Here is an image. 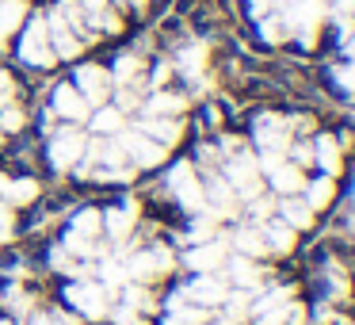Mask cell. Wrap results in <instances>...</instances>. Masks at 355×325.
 <instances>
[{"mask_svg":"<svg viewBox=\"0 0 355 325\" xmlns=\"http://www.w3.org/2000/svg\"><path fill=\"white\" fill-rule=\"evenodd\" d=\"M321 16H324V4L321 0H294L291 8H286V27H294L298 31V39L306 42H313V35H317V24H321Z\"/></svg>","mask_w":355,"mask_h":325,"instance_id":"obj_1","label":"cell"},{"mask_svg":"<svg viewBox=\"0 0 355 325\" xmlns=\"http://www.w3.org/2000/svg\"><path fill=\"white\" fill-rule=\"evenodd\" d=\"M65 299L69 306H77L85 317H107V291L100 283H69L65 287Z\"/></svg>","mask_w":355,"mask_h":325,"instance_id":"obj_2","label":"cell"},{"mask_svg":"<svg viewBox=\"0 0 355 325\" xmlns=\"http://www.w3.org/2000/svg\"><path fill=\"white\" fill-rule=\"evenodd\" d=\"M19 58L31 65H50L54 62V47H50V31H46V19H35L31 27H27L24 42H19Z\"/></svg>","mask_w":355,"mask_h":325,"instance_id":"obj_3","label":"cell"},{"mask_svg":"<svg viewBox=\"0 0 355 325\" xmlns=\"http://www.w3.org/2000/svg\"><path fill=\"white\" fill-rule=\"evenodd\" d=\"M256 146L260 153H286V142H291V131L279 115H260L256 119Z\"/></svg>","mask_w":355,"mask_h":325,"instance_id":"obj_4","label":"cell"},{"mask_svg":"<svg viewBox=\"0 0 355 325\" xmlns=\"http://www.w3.org/2000/svg\"><path fill=\"white\" fill-rule=\"evenodd\" d=\"M168 188L176 192V199L184 203L187 210H199L202 203V184H199V176L191 172V165H176V169L168 172Z\"/></svg>","mask_w":355,"mask_h":325,"instance_id":"obj_5","label":"cell"},{"mask_svg":"<svg viewBox=\"0 0 355 325\" xmlns=\"http://www.w3.org/2000/svg\"><path fill=\"white\" fill-rule=\"evenodd\" d=\"M225 180H230V188H237L241 195H260V165L252 161V157H230V165H225Z\"/></svg>","mask_w":355,"mask_h":325,"instance_id":"obj_6","label":"cell"},{"mask_svg":"<svg viewBox=\"0 0 355 325\" xmlns=\"http://www.w3.org/2000/svg\"><path fill=\"white\" fill-rule=\"evenodd\" d=\"M119 146H123V153L130 157V161L138 165H161L164 161V146H157L153 138H146L141 131H130V134H119Z\"/></svg>","mask_w":355,"mask_h":325,"instance_id":"obj_7","label":"cell"},{"mask_svg":"<svg viewBox=\"0 0 355 325\" xmlns=\"http://www.w3.org/2000/svg\"><path fill=\"white\" fill-rule=\"evenodd\" d=\"M168 268H172L168 249L153 245V249H146V253L130 256V264H126V276H130V279H153V276H161V272H168Z\"/></svg>","mask_w":355,"mask_h":325,"instance_id":"obj_8","label":"cell"},{"mask_svg":"<svg viewBox=\"0 0 355 325\" xmlns=\"http://www.w3.org/2000/svg\"><path fill=\"white\" fill-rule=\"evenodd\" d=\"M80 153H85V134L80 131L54 134V142H50V161H54V169H73L80 161Z\"/></svg>","mask_w":355,"mask_h":325,"instance_id":"obj_9","label":"cell"},{"mask_svg":"<svg viewBox=\"0 0 355 325\" xmlns=\"http://www.w3.org/2000/svg\"><path fill=\"white\" fill-rule=\"evenodd\" d=\"M77 92L85 96L88 103L107 100V92H111V73L100 69V65H80V69H77Z\"/></svg>","mask_w":355,"mask_h":325,"instance_id":"obj_10","label":"cell"},{"mask_svg":"<svg viewBox=\"0 0 355 325\" xmlns=\"http://www.w3.org/2000/svg\"><path fill=\"white\" fill-rule=\"evenodd\" d=\"M184 294L191 302H199V306H214V302H222L225 294H230V287H225L222 279H214L210 272H202L199 279H191V283L184 287Z\"/></svg>","mask_w":355,"mask_h":325,"instance_id":"obj_11","label":"cell"},{"mask_svg":"<svg viewBox=\"0 0 355 325\" xmlns=\"http://www.w3.org/2000/svg\"><path fill=\"white\" fill-rule=\"evenodd\" d=\"M54 111H58V115H65L69 123H77V119L88 115V100L77 92V85H58V92H54Z\"/></svg>","mask_w":355,"mask_h":325,"instance_id":"obj_12","label":"cell"},{"mask_svg":"<svg viewBox=\"0 0 355 325\" xmlns=\"http://www.w3.org/2000/svg\"><path fill=\"white\" fill-rule=\"evenodd\" d=\"M46 31H50V39H54V54H62V58H77L80 54V39L69 31V24H65L62 12H58V16H50Z\"/></svg>","mask_w":355,"mask_h":325,"instance_id":"obj_13","label":"cell"},{"mask_svg":"<svg viewBox=\"0 0 355 325\" xmlns=\"http://www.w3.org/2000/svg\"><path fill=\"white\" fill-rule=\"evenodd\" d=\"M138 131L146 134V138H153L157 146H164V149L180 138V123H176V119H168V115H149Z\"/></svg>","mask_w":355,"mask_h":325,"instance_id":"obj_14","label":"cell"},{"mask_svg":"<svg viewBox=\"0 0 355 325\" xmlns=\"http://www.w3.org/2000/svg\"><path fill=\"white\" fill-rule=\"evenodd\" d=\"M263 249L268 253H291L294 249V230L283 222V218H271V222H263Z\"/></svg>","mask_w":355,"mask_h":325,"instance_id":"obj_15","label":"cell"},{"mask_svg":"<svg viewBox=\"0 0 355 325\" xmlns=\"http://www.w3.org/2000/svg\"><path fill=\"white\" fill-rule=\"evenodd\" d=\"M302 322V306L298 302H279L256 314V325H298Z\"/></svg>","mask_w":355,"mask_h":325,"instance_id":"obj_16","label":"cell"},{"mask_svg":"<svg viewBox=\"0 0 355 325\" xmlns=\"http://www.w3.org/2000/svg\"><path fill=\"white\" fill-rule=\"evenodd\" d=\"M271 188H275V192H283V195L302 192V188H306L302 169H298V165H291V161H283L279 169H271Z\"/></svg>","mask_w":355,"mask_h":325,"instance_id":"obj_17","label":"cell"},{"mask_svg":"<svg viewBox=\"0 0 355 325\" xmlns=\"http://www.w3.org/2000/svg\"><path fill=\"white\" fill-rule=\"evenodd\" d=\"M279 215H283V222L291 226V230H306V226H313V210H309L306 199H291V195H286L283 207H279Z\"/></svg>","mask_w":355,"mask_h":325,"instance_id":"obj_18","label":"cell"},{"mask_svg":"<svg viewBox=\"0 0 355 325\" xmlns=\"http://www.w3.org/2000/svg\"><path fill=\"white\" fill-rule=\"evenodd\" d=\"M187 264H191V272H214L218 264H222V245L218 241H210V245H195L191 253H187Z\"/></svg>","mask_w":355,"mask_h":325,"instance_id":"obj_19","label":"cell"},{"mask_svg":"<svg viewBox=\"0 0 355 325\" xmlns=\"http://www.w3.org/2000/svg\"><path fill=\"white\" fill-rule=\"evenodd\" d=\"M134 215H138V203L126 199L119 210H107V215H103V226H107L115 238H126V233H130V226H134Z\"/></svg>","mask_w":355,"mask_h":325,"instance_id":"obj_20","label":"cell"},{"mask_svg":"<svg viewBox=\"0 0 355 325\" xmlns=\"http://www.w3.org/2000/svg\"><path fill=\"white\" fill-rule=\"evenodd\" d=\"M260 276H263V272L256 268L248 256H233V260H230V279L237 287H245V291H248V287H260Z\"/></svg>","mask_w":355,"mask_h":325,"instance_id":"obj_21","label":"cell"},{"mask_svg":"<svg viewBox=\"0 0 355 325\" xmlns=\"http://www.w3.org/2000/svg\"><path fill=\"white\" fill-rule=\"evenodd\" d=\"M313 157H317V165H321L324 172H336L340 169V146H336V138H329V134H321V138L313 142Z\"/></svg>","mask_w":355,"mask_h":325,"instance_id":"obj_22","label":"cell"},{"mask_svg":"<svg viewBox=\"0 0 355 325\" xmlns=\"http://www.w3.org/2000/svg\"><path fill=\"white\" fill-rule=\"evenodd\" d=\"M202 199H210V203H214V210H218V215H233V207H237L230 180H214V184H210L207 192H202Z\"/></svg>","mask_w":355,"mask_h":325,"instance_id":"obj_23","label":"cell"},{"mask_svg":"<svg viewBox=\"0 0 355 325\" xmlns=\"http://www.w3.org/2000/svg\"><path fill=\"white\" fill-rule=\"evenodd\" d=\"M24 24V0H0V42Z\"/></svg>","mask_w":355,"mask_h":325,"instance_id":"obj_24","label":"cell"},{"mask_svg":"<svg viewBox=\"0 0 355 325\" xmlns=\"http://www.w3.org/2000/svg\"><path fill=\"white\" fill-rule=\"evenodd\" d=\"M85 16H88V24H92V27H103V31H115V27H119L115 12L107 8V0H85Z\"/></svg>","mask_w":355,"mask_h":325,"instance_id":"obj_25","label":"cell"},{"mask_svg":"<svg viewBox=\"0 0 355 325\" xmlns=\"http://www.w3.org/2000/svg\"><path fill=\"white\" fill-rule=\"evenodd\" d=\"M168 317H176V322H184V325H199V322H202V314L195 310V302L187 299L184 291L168 299Z\"/></svg>","mask_w":355,"mask_h":325,"instance_id":"obj_26","label":"cell"},{"mask_svg":"<svg viewBox=\"0 0 355 325\" xmlns=\"http://www.w3.org/2000/svg\"><path fill=\"white\" fill-rule=\"evenodd\" d=\"M100 226H103V218H100V210H80L77 218H73V226H69V233L73 238H85V241H92L96 233H100Z\"/></svg>","mask_w":355,"mask_h":325,"instance_id":"obj_27","label":"cell"},{"mask_svg":"<svg viewBox=\"0 0 355 325\" xmlns=\"http://www.w3.org/2000/svg\"><path fill=\"white\" fill-rule=\"evenodd\" d=\"M180 65H184L187 77H202V65H207V47H202V42L184 47V50H180Z\"/></svg>","mask_w":355,"mask_h":325,"instance_id":"obj_28","label":"cell"},{"mask_svg":"<svg viewBox=\"0 0 355 325\" xmlns=\"http://www.w3.org/2000/svg\"><path fill=\"white\" fill-rule=\"evenodd\" d=\"M233 245H237V253H241V256H260V253H268V249H263V233H260V230H252V226L237 230Z\"/></svg>","mask_w":355,"mask_h":325,"instance_id":"obj_29","label":"cell"},{"mask_svg":"<svg viewBox=\"0 0 355 325\" xmlns=\"http://www.w3.org/2000/svg\"><path fill=\"white\" fill-rule=\"evenodd\" d=\"M92 131L96 134H119L123 131V111L119 108H100L92 115Z\"/></svg>","mask_w":355,"mask_h":325,"instance_id":"obj_30","label":"cell"},{"mask_svg":"<svg viewBox=\"0 0 355 325\" xmlns=\"http://www.w3.org/2000/svg\"><path fill=\"white\" fill-rule=\"evenodd\" d=\"M329 199H332V180H329V176L313 180V184L306 188V203H309V210H321V207H329Z\"/></svg>","mask_w":355,"mask_h":325,"instance_id":"obj_31","label":"cell"},{"mask_svg":"<svg viewBox=\"0 0 355 325\" xmlns=\"http://www.w3.org/2000/svg\"><path fill=\"white\" fill-rule=\"evenodd\" d=\"M35 192H39V184H35V180H12V184L4 188V199H8L12 207H19V203H31Z\"/></svg>","mask_w":355,"mask_h":325,"instance_id":"obj_32","label":"cell"},{"mask_svg":"<svg viewBox=\"0 0 355 325\" xmlns=\"http://www.w3.org/2000/svg\"><path fill=\"white\" fill-rule=\"evenodd\" d=\"M146 108H149V115H168L172 119L176 111H184V100H180V96H172V92H157Z\"/></svg>","mask_w":355,"mask_h":325,"instance_id":"obj_33","label":"cell"},{"mask_svg":"<svg viewBox=\"0 0 355 325\" xmlns=\"http://www.w3.org/2000/svg\"><path fill=\"white\" fill-rule=\"evenodd\" d=\"M138 73H141V62H138L134 54H126V58H119V62H115L111 81H123V85H130V81H138Z\"/></svg>","mask_w":355,"mask_h":325,"instance_id":"obj_34","label":"cell"},{"mask_svg":"<svg viewBox=\"0 0 355 325\" xmlns=\"http://www.w3.org/2000/svg\"><path fill=\"white\" fill-rule=\"evenodd\" d=\"M286 31H291V27H286L283 16H260V35H263L268 42H283Z\"/></svg>","mask_w":355,"mask_h":325,"instance_id":"obj_35","label":"cell"},{"mask_svg":"<svg viewBox=\"0 0 355 325\" xmlns=\"http://www.w3.org/2000/svg\"><path fill=\"white\" fill-rule=\"evenodd\" d=\"M100 279L107 287H126V283H130V276H126V268L119 260H103L100 264Z\"/></svg>","mask_w":355,"mask_h":325,"instance_id":"obj_36","label":"cell"},{"mask_svg":"<svg viewBox=\"0 0 355 325\" xmlns=\"http://www.w3.org/2000/svg\"><path fill=\"white\" fill-rule=\"evenodd\" d=\"M123 146H119V142H96V161H103V165H111V169H119V165H123Z\"/></svg>","mask_w":355,"mask_h":325,"instance_id":"obj_37","label":"cell"},{"mask_svg":"<svg viewBox=\"0 0 355 325\" xmlns=\"http://www.w3.org/2000/svg\"><path fill=\"white\" fill-rule=\"evenodd\" d=\"M222 302L230 306V317H233V322H241V317L248 314V299H245V294H225Z\"/></svg>","mask_w":355,"mask_h":325,"instance_id":"obj_38","label":"cell"},{"mask_svg":"<svg viewBox=\"0 0 355 325\" xmlns=\"http://www.w3.org/2000/svg\"><path fill=\"white\" fill-rule=\"evenodd\" d=\"M279 302H291V291H283V287H279V291L263 294V299L252 306V314H260V310H268V306H279Z\"/></svg>","mask_w":355,"mask_h":325,"instance_id":"obj_39","label":"cell"},{"mask_svg":"<svg viewBox=\"0 0 355 325\" xmlns=\"http://www.w3.org/2000/svg\"><path fill=\"white\" fill-rule=\"evenodd\" d=\"M0 126H4V131H19V126H24V111H19V108H4V111H0Z\"/></svg>","mask_w":355,"mask_h":325,"instance_id":"obj_40","label":"cell"},{"mask_svg":"<svg viewBox=\"0 0 355 325\" xmlns=\"http://www.w3.org/2000/svg\"><path fill=\"white\" fill-rule=\"evenodd\" d=\"M123 306H130V310H138V306H149V294L146 291H141V287H126V291H123Z\"/></svg>","mask_w":355,"mask_h":325,"instance_id":"obj_41","label":"cell"},{"mask_svg":"<svg viewBox=\"0 0 355 325\" xmlns=\"http://www.w3.org/2000/svg\"><path fill=\"white\" fill-rule=\"evenodd\" d=\"M107 314L115 317L119 325H146V322H141V317H138V310H130V306H119V310H107Z\"/></svg>","mask_w":355,"mask_h":325,"instance_id":"obj_42","label":"cell"},{"mask_svg":"<svg viewBox=\"0 0 355 325\" xmlns=\"http://www.w3.org/2000/svg\"><path fill=\"white\" fill-rule=\"evenodd\" d=\"M336 81L347 88V92H355V62H352V65H344V69H336Z\"/></svg>","mask_w":355,"mask_h":325,"instance_id":"obj_43","label":"cell"},{"mask_svg":"<svg viewBox=\"0 0 355 325\" xmlns=\"http://www.w3.org/2000/svg\"><path fill=\"white\" fill-rule=\"evenodd\" d=\"M12 238V210L0 203V241H8Z\"/></svg>","mask_w":355,"mask_h":325,"instance_id":"obj_44","label":"cell"},{"mask_svg":"<svg viewBox=\"0 0 355 325\" xmlns=\"http://www.w3.org/2000/svg\"><path fill=\"white\" fill-rule=\"evenodd\" d=\"M268 210H271V203L263 199V195H252V215L256 218H268Z\"/></svg>","mask_w":355,"mask_h":325,"instance_id":"obj_45","label":"cell"},{"mask_svg":"<svg viewBox=\"0 0 355 325\" xmlns=\"http://www.w3.org/2000/svg\"><path fill=\"white\" fill-rule=\"evenodd\" d=\"M8 96H12V77L0 73V103H8Z\"/></svg>","mask_w":355,"mask_h":325,"instance_id":"obj_46","label":"cell"},{"mask_svg":"<svg viewBox=\"0 0 355 325\" xmlns=\"http://www.w3.org/2000/svg\"><path fill=\"white\" fill-rule=\"evenodd\" d=\"M31 325H62V322H58L54 314H35V317H31Z\"/></svg>","mask_w":355,"mask_h":325,"instance_id":"obj_47","label":"cell"},{"mask_svg":"<svg viewBox=\"0 0 355 325\" xmlns=\"http://www.w3.org/2000/svg\"><path fill=\"white\" fill-rule=\"evenodd\" d=\"M164 77H168V65H157V73H153V81H157V85H164Z\"/></svg>","mask_w":355,"mask_h":325,"instance_id":"obj_48","label":"cell"},{"mask_svg":"<svg viewBox=\"0 0 355 325\" xmlns=\"http://www.w3.org/2000/svg\"><path fill=\"white\" fill-rule=\"evenodd\" d=\"M347 58L355 62V31H352V39H347Z\"/></svg>","mask_w":355,"mask_h":325,"instance_id":"obj_49","label":"cell"},{"mask_svg":"<svg viewBox=\"0 0 355 325\" xmlns=\"http://www.w3.org/2000/svg\"><path fill=\"white\" fill-rule=\"evenodd\" d=\"M164 325H184V322H176V317H168V322H164Z\"/></svg>","mask_w":355,"mask_h":325,"instance_id":"obj_50","label":"cell"},{"mask_svg":"<svg viewBox=\"0 0 355 325\" xmlns=\"http://www.w3.org/2000/svg\"><path fill=\"white\" fill-rule=\"evenodd\" d=\"M0 325H16V322H0Z\"/></svg>","mask_w":355,"mask_h":325,"instance_id":"obj_51","label":"cell"},{"mask_svg":"<svg viewBox=\"0 0 355 325\" xmlns=\"http://www.w3.org/2000/svg\"><path fill=\"white\" fill-rule=\"evenodd\" d=\"M283 4H294V0H283Z\"/></svg>","mask_w":355,"mask_h":325,"instance_id":"obj_52","label":"cell"}]
</instances>
